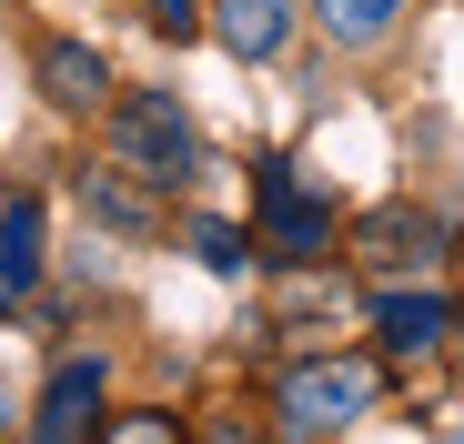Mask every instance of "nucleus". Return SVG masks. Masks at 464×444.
<instances>
[{
	"label": "nucleus",
	"instance_id": "obj_11",
	"mask_svg": "<svg viewBox=\"0 0 464 444\" xmlns=\"http://www.w3.org/2000/svg\"><path fill=\"white\" fill-rule=\"evenodd\" d=\"M82 202L111 222V233H151V202H141V192H121L111 172H82Z\"/></svg>",
	"mask_w": 464,
	"mask_h": 444
},
{
	"label": "nucleus",
	"instance_id": "obj_3",
	"mask_svg": "<svg viewBox=\"0 0 464 444\" xmlns=\"http://www.w3.org/2000/svg\"><path fill=\"white\" fill-rule=\"evenodd\" d=\"M92 404H102V353H71V363H51L41 414H31V444H82Z\"/></svg>",
	"mask_w": 464,
	"mask_h": 444
},
{
	"label": "nucleus",
	"instance_id": "obj_8",
	"mask_svg": "<svg viewBox=\"0 0 464 444\" xmlns=\"http://www.w3.org/2000/svg\"><path fill=\"white\" fill-rule=\"evenodd\" d=\"M41 283V202L11 192L0 202V293H31Z\"/></svg>",
	"mask_w": 464,
	"mask_h": 444
},
{
	"label": "nucleus",
	"instance_id": "obj_9",
	"mask_svg": "<svg viewBox=\"0 0 464 444\" xmlns=\"http://www.w3.org/2000/svg\"><path fill=\"white\" fill-rule=\"evenodd\" d=\"M363 253H383V263H434V253H444V222H434V212H373V222H363Z\"/></svg>",
	"mask_w": 464,
	"mask_h": 444
},
{
	"label": "nucleus",
	"instance_id": "obj_10",
	"mask_svg": "<svg viewBox=\"0 0 464 444\" xmlns=\"http://www.w3.org/2000/svg\"><path fill=\"white\" fill-rule=\"evenodd\" d=\"M314 21H324L343 51H363V41H383V31L404 21V0H314Z\"/></svg>",
	"mask_w": 464,
	"mask_h": 444
},
{
	"label": "nucleus",
	"instance_id": "obj_4",
	"mask_svg": "<svg viewBox=\"0 0 464 444\" xmlns=\"http://www.w3.org/2000/svg\"><path fill=\"white\" fill-rule=\"evenodd\" d=\"M253 192H263V233H273V253L303 263V253L324 243V212L293 192V162H253Z\"/></svg>",
	"mask_w": 464,
	"mask_h": 444
},
{
	"label": "nucleus",
	"instance_id": "obj_14",
	"mask_svg": "<svg viewBox=\"0 0 464 444\" xmlns=\"http://www.w3.org/2000/svg\"><path fill=\"white\" fill-rule=\"evenodd\" d=\"M192 21H202V0H151V31H172V41H182Z\"/></svg>",
	"mask_w": 464,
	"mask_h": 444
},
{
	"label": "nucleus",
	"instance_id": "obj_2",
	"mask_svg": "<svg viewBox=\"0 0 464 444\" xmlns=\"http://www.w3.org/2000/svg\"><path fill=\"white\" fill-rule=\"evenodd\" d=\"M121 162H131L141 182H182V172L202 162L192 111H182L172 92H131V101H121Z\"/></svg>",
	"mask_w": 464,
	"mask_h": 444
},
{
	"label": "nucleus",
	"instance_id": "obj_13",
	"mask_svg": "<svg viewBox=\"0 0 464 444\" xmlns=\"http://www.w3.org/2000/svg\"><path fill=\"white\" fill-rule=\"evenodd\" d=\"M102 444H182V424H172V414H121Z\"/></svg>",
	"mask_w": 464,
	"mask_h": 444
},
{
	"label": "nucleus",
	"instance_id": "obj_5",
	"mask_svg": "<svg viewBox=\"0 0 464 444\" xmlns=\"http://www.w3.org/2000/svg\"><path fill=\"white\" fill-rule=\"evenodd\" d=\"M41 92L61 111H92V101H111V61L92 41H41Z\"/></svg>",
	"mask_w": 464,
	"mask_h": 444
},
{
	"label": "nucleus",
	"instance_id": "obj_6",
	"mask_svg": "<svg viewBox=\"0 0 464 444\" xmlns=\"http://www.w3.org/2000/svg\"><path fill=\"white\" fill-rule=\"evenodd\" d=\"M212 31H222V51L273 61V51L293 41V0H212Z\"/></svg>",
	"mask_w": 464,
	"mask_h": 444
},
{
	"label": "nucleus",
	"instance_id": "obj_1",
	"mask_svg": "<svg viewBox=\"0 0 464 444\" xmlns=\"http://www.w3.org/2000/svg\"><path fill=\"white\" fill-rule=\"evenodd\" d=\"M373 394H383V374H373L363 353H334V363H293V374H283V434H293V444H324L334 424L373 414Z\"/></svg>",
	"mask_w": 464,
	"mask_h": 444
},
{
	"label": "nucleus",
	"instance_id": "obj_12",
	"mask_svg": "<svg viewBox=\"0 0 464 444\" xmlns=\"http://www.w3.org/2000/svg\"><path fill=\"white\" fill-rule=\"evenodd\" d=\"M192 253H202L212 273H243V263H253V233H243V222H192Z\"/></svg>",
	"mask_w": 464,
	"mask_h": 444
},
{
	"label": "nucleus",
	"instance_id": "obj_16",
	"mask_svg": "<svg viewBox=\"0 0 464 444\" xmlns=\"http://www.w3.org/2000/svg\"><path fill=\"white\" fill-rule=\"evenodd\" d=\"M454 323H464V314H454Z\"/></svg>",
	"mask_w": 464,
	"mask_h": 444
},
{
	"label": "nucleus",
	"instance_id": "obj_7",
	"mask_svg": "<svg viewBox=\"0 0 464 444\" xmlns=\"http://www.w3.org/2000/svg\"><path fill=\"white\" fill-rule=\"evenodd\" d=\"M373 323H383V353H434V343L454 333V314L434 304V293H383Z\"/></svg>",
	"mask_w": 464,
	"mask_h": 444
},
{
	"label": "nucleus",
	"instance_id": "obj_15",
	"mask_svg": "<svg viewBox=\"0 0 464 444\" xmlns=\"http://www.w3.org/2000/svg\"><path fill=\"white\" fill-rule=\"evenodd\" d=\"M11 414H21V404H11V384H0V434H11Z\"/></svg>",
	"mask_w": 464,
	"mask_h": 444
}]
</instances>
